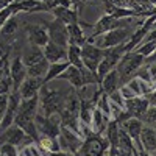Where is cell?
Instances as JSON below:
<instances>
[{
    "label": "cell",
    "mask_w": 156,
    "mask_h": 156,
    "mask_svg": "<svg viewBox=\"0 0 156 156\" xmlns=\"http://www.w3.org/2000/svg\"><path fill=\"white\" fill-rule=\"evenodd\" d=\"M39 108V95L31 98H22L17 109V115L14 119V125L20 126L33 140H39V131L36 126V115Z\"/></svg>",
    "instance_id": "cell-1"
},
{
    "label": "cell",
    "mask_w": 156,
    "mask_h": 156,
    "mask_svg": "<svg viewBox=\"0 0 156 156\" xmlns=\"http://www.w3.org/2000/svg\"><path fill=\"white\" fill-rule=\"evenodd\" d=\"M145 64V58L139 55L137 51H126V53L122 56V59L117 64V72L120 75V81H129L131 78L137 73V70ZM123 83V84H125Z\"/></svg>",
    "instance_id": "cell-2"
},
{
    "label": "cell",
    "mask_w": 156,
    "mask_h": 156,
    "mask_svg": "<svg viewBox=\"0 0 156 156\" xmlns=\"http://www.w3.org/2000/svg\"><path fill=\"white\" fill-rule=\"evenodd\" d=\"M66 98L67 95H64L62 92L55 89H47V84H44V87L39 92V101H41L39 105L42 106V111L45 115L56 114V112H61L64 103H66Z\"/></svg>",
    "instance_id": "cell-3"
},
{
    "label": "cell",
    "mask_w": 156,
    "mask_h": 156,
    "mask_svg": "<svg viewBox=\"0 0 156 156\" xmlns=\"http://www.w3.org/2000/svg\"><path fill=\"white\" fill-rule=\"evenodd\" d=\"M129 36H131V30L128 27H123V28H114V30H109L106 33H103L100 36L95 37V42L94 45H97L98 48L101 50H106V48H112V47H117V45H122V44H126ZM90 42V44H92Z\"/></svg>",
    "instance_id": "cell-4"
},
{
    "label": "cell",
    "mask_w": 156,
    "mask_h": 156,
    "mask_svg": "<svg viewBox=\"0 0 156 156\" xmlns=\"http://www.w3.org/2000/svg\"><path fill=\"white\" fill-rule=\"evenodd\" d=\"M109 147L111 144L108 142L106 137H101V134L92 133L83 142L80 153L81 156H105Z\"/></svg>",
    "instance_id": "cell-5"
},
{
    "label": "cell",
    "mask_w": 156,
    "mask_h": 156,
    "mask_svg": "<svg viewBox=\"0 0 156 156\" xmlns=\"http://www.w3.org/2000/svg\"><path fill=\"white\" fill-rule=\"evenodd\" d=\"M103 56H105V50L98 48L97 45L86 42L81 47V61H83V66L86 69H89L90 72H95L98 69V64L101 62Z\"/></svg>",
    "instance_id": "cell-6"
},
{
    "label": "cell",
    "mask_w": 156,
    "mask_h": 156,
    "mask_svg": "<svg viewBox=\"0 0 156 156\" xmlns=\"http://www.w3.org/2000/svg\"><path fill=\"white\" fill-rule=\"evenodd\" d=\"M129 22H131V20H126V19H115V17H112V16H109V14L101 16L100 20L95 23L94 33H92V36L87 39V42H92L97 36H100V34H103V33H106V31H109V30L128 27Z\"/></svg>",
    "instance_id": "cell-7"
},
{
    "label": "cell",
    "mask_w": 156,
    "mask_h": 156,
    "mask_svg": "<svg viewBox=\"0 0 156 156\" xmlns=\"http://www.w3.org/2000/svg\"><path fill=\"white\" fill-rule=\"evenodd\" d=\"M47 31H48V37L51 42H55L61 47H69V31H67V25L62 23L61 20L55 19L50 23L45 25Z\"/></svg>",
    "instance_id": "cell-8"
},
{
    "label": "cell",
    "mask_w": 156,
    "mask_h": 156,
    "mask_svg": "<svg viewBox=\"0 0 156 156\" xmlns=\"http://www.w3.org/2000/svg\"><path fill=\"white\" fill-rule=\"evenodd\" d=\"M9 75H11V80H12V89L14 92H17L20 84L25 81V78L28 76V69L25 66V62L20 56L14 58L12 62L9 64Z\"/></svg>",
    "instance_id": "cell-9"
},
{
    "label": "cell",
    "mask_w": 156,
    "mask_h": 156,
    "mask_svg": "<svg viewBox=\"0 0 156 156\" xmlns=\"http://www.w3.org/2000/svg\"><path fill=\"white\" fill-rule=\"evenodd\" d=\"M20 100L22 97L19 95V92H11L9 97H8V108H6V112H5V117L2 123H0V129H8L12 123H14V119L17 115V109H19V105H20Z\"/></svg>",
    "instance_id": "cell-10"
},
{
    "label": "cell",
    "mask_w": 156,
    "mask_h": 156,
    "mask_svg": "<svg viewBox=\"0 0 156 156\" xmlns=\"http://www.w3.org/2000/svg\"><path fill=\"white\" fill-rule=\"evenodd\" d=\"M44 78H39V76H27L25 81L20 84L19 87V95L22 98H31L34 95H39L41 89L44 87Z\"/></svg>",
    "instance_id": "cell-11"
},
{
    "label": "cell",
    "mask_w": 156,
    "mask_h": 156,
    "mask_svg": "<svg viewBox=\"0 0 156 156\" xmlns=\"http://www.w3.org/2000/svg\"><path fill=\"white\" fill-rule=\"evenodd\" d=\"M120 128L123 129V131L131 137L134 140V144L140 148V134H142V129H144V122H142V119H137V117H129V119L123 120L122 123H119ZM142 151V148H140Z\"/></svg>",
    "instance_id": "cell-12"
},
{
    "label": "cell",
    "mask_w": 156,
    "mask_h": 156,
    "mask_svg": "<svg viewBox=\"0 0 156 156\" xmlns=\"http://www.w3.org/2000/svg\"><path fill=\"white\" fill-rule=\"evenodd\" d=\"M148 108L150 101L147 97H134L125 101V111L131 117H137V119H142L144 114L148 111Z\"/></svg>",
    "instance_id": "cell-13"
},
{
    "label": "cell",
    "mask_w": 156,
    "mask_h": 156,
    "mask_svg": "<svg viewBox=\"0 0 156 156\" xmlns=\"http://www.w3.org/2000/svg\"><path fill=\"white\" fill-rule=\"evenodd\" d=\"M30 136L23 131V129L17 125L12 123L8 129L2 133L0 136V144H3V142H8V144H12V145H20L23 144V140H27Z\"/></svg>",
    "instance_id": "cell-14"
},
{
    "label": "cell",
    "mask_w": 156,
    "mask_h": 156,
    "mask_svg": "<svg viewBox=\"0 0 156 156\" xmlns=\"http://www.w3.org/2000/svg\"><path fill=\"white\" fill-rule=\"evenodd\" d=\"M42 51H44L45 59H47L50 64L67 61V48H66V47H61V45L51 42V41H48V44L42 48Z\"/></svg>",
    "instance_id": "cell-15"
},
{
    "label": "cell",
    "mask_w": 156,
    "mask_h": 156,
    "mask_svg": "<svg viewBox=\"0 0 156 156\" xmlns=\"http://www.w3.org/2000/svg\"><path fill=\"white\" fill-rule=\"evenodd\" d=\"M28 37L33 45H37L41 48H44L50 41L47 27H44V25H31L28 28Z\"/></svg>",
    "instance_id": "cell-16"
},
{
    "label": "cell",
    "mask_w": 156,
    "mask_h": 156,
    "mask_svg": "<svg viewBox=\"0 0 156 156\" xmlns=\"http://www.w3.org/2000/svg\"><path fill=\"white\" fill-rule=\"evenodd\" d=\"M140 148L142 151H147L150 154L156 151V129L150 126H144L140 134Z\"/></svg>",
    "instance_id": "cell-17"
},
{
    "label": "cell",
    "mask_w": 156,
    "mask_h": 156,
    "mask_svg": "<svg viewBox=\"0 0 156 156\" xmlns=\"http://www.w3.org/2000/svg\"><path fill=\"white\" fill-rule=\"evenodd\" d=\"M9 6H11V9H12L14 14L17 11H27V12H30V11H42V9L48 8L45 3L41 2V0H20V2H12Z\"/></svg>",
    "instance_id": "cell-18"
},
{
    "label": "cell",
    "mask_w": 156,
    "mask_h": 156,
    "mask_svg": "<svg viewBox=\"0 0 156 156\" xmlns=\"http://www.w3.org/2000/svg\"><path fill=\"white\" fill-rule=\"evenodd\" d=\"M119 81H120V75L117 72V69H114L112 72H109L105 78H103L101 83H100L103 94L111 95L112 92H115V90L119 89Z\"/></svg>",
    "instance_id": "cell-19"
},
{
    "label": "cell",
    "mask_w": 156,
    "mask_h": 156,
    "mask_svg": "<svg viewBox=\"0 0 156 156\" xmlns=\"http://www.w3.org/2000/svg\"><path fill=\"white\" fill-rule=\"evenodd\" d=\"M61 78L67 80L73 87L80 89V87H84V81H83V72L80 67H75V66H69L67 70L61 75Z\"/></svg>",
    "instance_id": "cell-20"
},
{
    "label": "cell",
    "mask_w": 156,
    "mask_h": 156,
    "mask_svg": "<svg viewBox=\"0 0 156 156\" xmlns=\"http://www.w3.org/2000/svg\"><path fill=\"white\" fill-rule=\"evenodd\" d=\"M53 14H55V19L61 20L62 23L66 25H72V23H78V19H76V12L72 11L70 8L67 6H55L53 8Z\"/></svg>",
    "instance_id": "cell-21"
},
{
    "label": "cell",
    "mask_w": 156,
    "mask_h": 156,
    "mask_svg": "<svg viewBox=\"0 0 156 156\" xmlns=\"http://www.w3.org/2000/svg\"><path fill=\"white\" fill-rule=\"evenodd\" d=\"M148 31H150V30L145 28V27H140V28H137L136 31H133L131 36H129V39H128V42L125 44V53H126V51L136 50L142 42H144V39H145V36H147Z\"/></svg>",
    "instance_id": "cell-22"
},
{
    "label": "cell",
    "mask_w": 156,
    "mask_h": 156,
    "mask_svg": "<svg viewBox=\"0 0 156 156\" xmlns=\"http://www.w3.org/2000/svg\"><path fill=\"white\" fill-rule=\"evenodd\" d=\"M67 31H69V45L83 47L87 42V39L84 37V33H83V30L80 28V25H78V23L67 25Z\"/></svg>",
    "instance_id": "cell-23"
},
{
    "label": "cell",
    "mask_w": 156,
    "mask_h": 156,
    "mask_svg": "<svg viewBox=\"0 0 156 156\" xmlns=\"http://www.w3.org/2000/svg\"><path fill=\"white\" fill-rule=\"evenodd\" d=\"M70 66L69 61H62V62H53L48 66V70H47V75L44 78V83H50L51 80H55V78H59L64 72L67 70V67Z\"/></svg>",
    "instance_id": "cell-24"
},
{
    "label": "cell",
    "mask_w": 156,
    "mask_h": 156,
    "mask_svg": "<svg viewBox=\"0 0 156 156\" xmlns=\"http://www.w3.org/2000/svg\"><path fill=\"white\" fill-rule=\"evenodd\" d=\"M44 58H45V56H44L42 48L31 44V47L27 50V53L23 55L22 59H23V62H25V66L30 67V66H33V64H36V62H39V61H42Z\"/></svg>",
    "instance_id": "cell-25"
},
{
    "label": "cell",
    "mask_w": 156,
    "mask_h": 156,
    "mask_svg": "<svg viewBox=\"0 0 156 156\" xmlns=\"http://www.w3.org/2000/svg\"><path fill=\"white\" fill-rule=\"evenodd\" d=\"M119 134H120V125L115 120H109L106 126V139L112 147H119Z\"/></svg>",
    "instance_id": "cell-26"
},
{
    "label": "cell",
    "mask_w": 156,
    "mask_h": 156,
    "mask_svg": "<svg viewBox=\"0 0 156 156\" xmlns=\"http://www.w3.org/2000/svg\"><path fill=\"white\" fill-rule=\"evenodd\" d=\"M67 61L70 66L75 67H83V61H81V47L78 45H69L67 47Z\"/></svg>",
    "instance_id": "cell-27"
},
{
    "label": "cell",
    "mask_w": 156,
    "mask_h": 156,
    "mask_svg": "<svg viewBox=\"0 0 156 156\" xmlns=\"http://www.w3.org/2000/svg\"><path fill=\"white\" fill-rule=\"evenodd\" d=\"M48 66L50 62L44 58L42 61H39L36 64H33V66L27 67L28 69V76H39V78H45L47 75V70H48Z\"/></svg>",
    "instance_id": "cell-28"
},
{
    "label": "cell",
    "mask_w": 156,
    "mask_h": 156,
    "mask_svg": "<svg viewBox=\"0 0 156 156\" xmlns=\"http://www.w3.org/2000/svg\"><path fill=\"white\" fill-rule=\"evenodd\" d=\"M17 30H19V22H17V19L12 16V17H9L8 19V22L3 25L2 28H0V37H11V36H14L16 33H17Z\"/></svg>",
    "instance_id": "cell-29"
},
{
    "label": "cell",
    "mask_w": 156,
    "mask_h": 156,
    "mask_svg": "<svg viewBox=\"0 0 156 156\" xmlns=\"http://www.w3.org/2000/svg\"><path fill=\"white\" fill-rule=\"evenodd\" d=\"M11 92H14L12 89V80L9 75V69L0 76V95H9Z\"/></svg>",
    "instance_id": "cell-30"
},
{
    "label": "cell",
    "mask_w": 156,
    "mask_h": 156,
    "mask_svg": "<svg viewBox=\"0 0 156 156\" xmlns=\"http://www.w3.org/2000/svg\"><path fill=\"white\" fill-rule=\"evenodd\" d=\"M154 50H156V41H147V42H142L134 51H137L144 58H148Z\"/></svg>",
    "instance_id": "cell-31"
},
{
    "label": "cell",
    "mask_w": 156,
    "mask_h": 156,
    "mask_svg": "<svg viewBox=\"0 0 156 156\" xmlns=\"http://www.w3.org/2000/svg\"><path fill=\"white\" fill-rule=\"evenodd\" d=\"M142 122H145L147 126L156 129V106L148 108V111L144 114V117H142Z\"/></svg>",
    "instance_id": "cell-32"
},
{
    "label": "cell",
    "mask_w": 156,
    "mask_h": 156,
    "mask_svg": "<svg viewBox=\"0 0 156 156\" xmlns=\"http://www.w3.org/2000/svg\"><path fill=\"white\" fill-rule=\"evenodd\" d=\"M0 156H17L16 145L8 144V142H3V144H0Z\"/></svg>",
    "instance_id": "cell-33"
},
{
    "label": "cell",
    "mask_w": 156,
    "mask_h": 156,
    "mask_svg": "<svg viewBox=\"0 0 156 156\" xmlns=\"http://www.w3.org/2000/svg\"><path fill=\"white\" fill-rule=\"evenodd\" d=\"M134 76L140 78L142 81H145V83H148V84H153V80H151V75H150V70H148L147 64H144V66L137 70V73H136Z\"/></svg>",
    "instance_id": "cell-34"
},
{
    "label": "cell",
    "mask_w": 156,
    "mask_h": 156,
    "mask_svg": "<svg viewBox=\"0 0 156 156\" xmlns=\"http://www.w3.org/2000/svg\"><path fill=\"white\" fill-rule=\"evenodd\" d=\"M12 16H14V12H12L11 6H8V8H5V9L0 11V28H2L3 25L8 22V19L12 17Z\"/></svg>",
    "instance_id": "cell-35"
},
{
    "label": "cell",
    "mask_w": 156,
    "mask_h": 156,
    "mask_svg": "<svg viewBox=\"0 0 156 156\" xmlns=\"http://www.w3.org/2000/svg\"><path fill=\"white\" fill-rule=\"evenodd\" d=\"M8 97L9 95H0V123H2L5 112H6V108H8Z\"/></svg>",
    "instance_id": "cell-36"
},
{
    "label": "cell",
    "mask_w": 156,
    "mask_h": 156,
    "mask_svg": "<svg viewBox=\"0 0 156 156\" xmlns=\"http://www.w3.org/2000/svg\"><path fill=\"white\" fill-rule=\"evenodd\" d=\"M105 156H122V153H120V148L119 147H109L108 148V151H106V154Z\"/></svg>",
    "instance_id": "cell-37"
},
{
    "label": "cell",
    "mask_w": 156,
    "mask_h": 156,
    "mask_svg": "<svg viewBox=\"0 0 156 156\" xmlns=\"http://www.w3.org/2000/svg\"><path fill=\"white\" fill-rule=\"evenodd\" d=\"M148 101H150V106H156V87H153V90L147 95Z\"/></svg>",
    "instance_id": "cell-38"
},
{
    "label": "cell",
    "mask_w": 156,
    "mask_h": 156,
    "mask_svg": "<svg viewBox=\"0 0 156 156\" xmlns=\"http://www.w3.org/2000/svg\"><path fill=\"white\" fill-rule=\"evenodd\" d=\"M48 156H73L72 151H62V150H58V151H50Z\"/></svg>",
    "instance_id": "cell-39"
},
{
    "label": "cell",
    "mask_w": 156,
    "mask_h": 156,
    "mask_svg": "<svg viewBox=\"0 0 156 156\" xmlns=\"http://www.w3.org/2000/svg\"><path fill=\"white\" fill-rule=\"evenodd\" d=\"M148 66V70H150V75H151V80L153 83L156 81V62H151V64H147Z\"/></svg>",
    "instance_id": "cell-40"
},
{
    "label": "cell",
    "mask_w": 156,
    "mask_h": 156,
    "mask_svg": "<svg viewBox=\"0 0 156 156\" xmlns=\"http://www.w3.org/2000/svg\"><path fill=\"white\" fill-rule=\"evenodd\" d=\"M12 2H16V0H0V11L5 9V8H8Z\"/></svg>",
    "instance_id": "cell-41"
},
{
    "label": "cell",
    "mask_w": 156,
    "mask_h": 156,
    "mask_svg": "<svg viewBox=\"0 0 156 156\" xmlns=\"http://www.w3.org/2000/svg\"><path fill=\"white\" fill-rule=\"evenodd\" d=\"M72 2H83V0H72Z\"/></svg>",
    "instance_id": "cell-42"
},
{
    "label": "cell",
    "mask_w": 156,
    "mask_h": 156,
    "mask_svg": "<svg viewBox=\"0 0 156 156\" xmlns=\"http://www.w3.org/2000/svg\"><path fill=\"white\" fill-rule=\"evenodd\" d=\"M151 28H156V22H154V23H153V27H151Z\"/></svg>",
    "instance_id": "cell-43"
}]
</instances>
